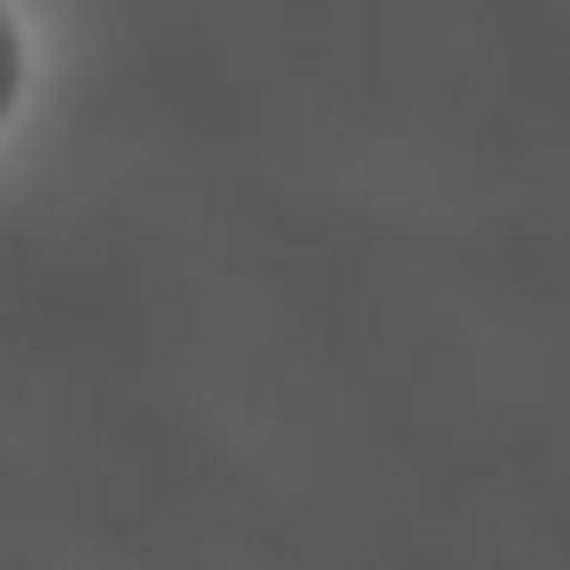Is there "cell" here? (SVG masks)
Returning <instances> with one entry per match:
<instances>
[{"mask_svg":"<svg viewBox=\"0 0 570 570\" xmlns=\"http://www.w3.org/2000/svg\"><path fill=\"white\" fill-rule=\"evenodd\" d=\"M26 76H35V42H26L18 0H0V135H9L18 109H26Z\"/></svg>","mask_w":570,"mask_h":570,"instance_id":"1","label":"cell"}]
</instances>
